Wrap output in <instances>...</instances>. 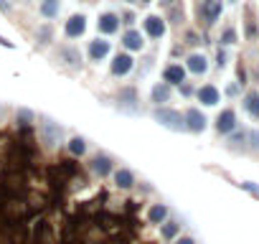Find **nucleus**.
I'll list each match as a JSON object with an SVG mask.
<instances>
[{"label":"nucleus","mask_w":259,"mask_h":244,"mask_svg":"<svg viewBox=\"0 0 259 244\" xmlns=\"http://www.w3.org/2000/svg\"><path fill=\"white\" fill-rule=\"evenodd\" d=\"M155 119L160 122L163 128H168V130H181V128H183V117H181V112H176V109L158 107V109H155Z\"/></svg>","instance_id":"f257e3e1"},{"label":"nucleus","mask_w":259,"mask_h":244,"mask_svg":"<svg viewBox=\"0 0 259 244\" xmlns=\"http://www.w3.org/2000/svg\"><path fill=\"white\" fill-rule=\"evenodd\" d=\"M41 138H44L46 145H56L61 140V128L56 125L54 119H44L41 122Z\"/></svg>","instance_id":"f03ea898"},{"label":"nucleus","mask_w":259,"mask_h":244,"mask_svg":"<svg viewBox=\"0 0 259 244\" xmlns=\"http://www.w3.org/2000/svg\"><path fill=\"white\" fill-rule=\"evenodd\" d=\"M133 71V56L130 54H117L114 61H112V74L114 76H124Z\"/></svg>","instance_id":"7ed1b4c3"},{"label":"nucleus","mask_w":259,"mask_h":244,"mask_svg":"<svg viewBox=\"0 0 259 244\" xmlns=\"http://www.w3.org/2000/svg\"><path fill=\"white\" fill-rule=\"evenodd\" d=\"M183 122H186V128L193 130V133H201V130L206 128V117H203L198 109H188L186 117H183Z\"/></svg>","instance_id":"20e7f679"},{"label":"nucleus","mask_w":259,"mask_h":244,"mask_svg":"<svg viewBox=\"0 0 259 244\" xmlns=\"http://www.w3.org/2000/svg\"><path fill=\"white\" fill-rule=\"evenodd\" d=\"M84 31H87V18L84 16H71L66 21V36L69 38H79Z\"/></svg>","instance_id":"39448f33"},{"label":"nucleus","mask_w":259,"mask_h":244,"mask_svg":"<svg viewBox=\"0 0 259 244\" xmlns=\"http://www.w3.org/2000/svg\"><path fill=\"white\" fill-rule=\"evenodd\" d=\"M145 31H148V36L160 38V36L165 33V23H163V18H158V16H148V18H145Z\"/></svg>","instance_id":"423d86ee"},{"label":"nucleus","mask_w":259,"mask_h":244,"mask_svg":"<svg viewBox=\"0 0 259 244\" xmlns=\"http://www.w3.org/2000/svg\"><path fill=\"white\" fill-rule=\"evenodd\" d=\"M163 79H165V84H183V79H186V69L178 66V64H173V66H168V69L163 71Z\"/></svg>","instance_id":"0eeeda50"},{"label":"nucleus","mask_w":259,"mask_h":244,"mask_svg":"<svg viewBox=\"0 0 259 244\" xmlns=\"http://www.w3.org/2000/svg\"><path fill=\"white\" fill-rule=\"evenodd\" d=\"M122 44H124L130 51H140V49L145 46V41H143V33H140V31H127V33L122 36Z\"/></svg>","instance_id":"6e6552de"},{"label":"nucleus","mask_w":259,"mask_h":244,"mask_svg":"<svg viewBox=\"0 0 259 244\" xmlns=\"http://www.w3.org/2000/svg\"><path fill=\"white\" fill-rule=\"evenodd\" d=\"M216 128H219V133H231V130L236 128V114H234L231 109L221 112V114H219V122H216Z\"/></svg>","instance_id":"1a4fd4ad"},{"label":"nucleus","mask_w":259,"mask_h":244,"mask_svg":"<svg viewBox=\"0 0 259 244\" xmlns=\"http://www.w3.org/2000/svg\"><path fill=\"white\" fill-rule=\"evenodd\" d=\"M109 54V41H92L89 44V56H92V61H102L104 56Z\"/></svg>","instance_id":"9d476101"},{"label":"nucleus","mask_w":259,"mask_h":244,"mask_svg":"<svg viewBox=\"0 0 259 244\" xmlns=\"http://www.w3.org/2000/svg\"><path fill=\"white\" fill-rule=\"evenodd\" d=\"M97 26H99V31H102V33H114V31L119 28V18H117L114 13H104V16L99 18V23H97Z\"/></svg>","instance_id":"9b49d317"},{"label":"nucleus","mask_w":259,"mask_h":244,"mask_svg":"<svg viewBox=\"0 0 259 244\" xmlns=\"http://www.w3.org/2000/svg\"><path fill=\"white\" fill-rule=\"evenodd\" d=\"M198 99H201L203 104H208V107H211V104H216V102H219V89H216V87H211V84H206V87H201V89H198Z\"/></svg>","instance_id":"f8f14e48"},{"label":"nucleus","mask_w":259,"mask_h":244,"mask_svg":"<svg viewBox=\"0 0 259 244\" xmlns=\"http://www.w3.org/2000/svg\"><path fill=\"white\" fill-rule=\"evenodd\" d=\"M114 181H117V186H119V188H130V186L135 183V176L130 173L127 168H119V171L114 173Z\"/></svg>","instance_id":"ddd939ff"},{"label":"nucleus","mask_w":259,"mask_h":244,"mask_svg":"<svg viewBox=\"0 0 259 244\" xmlns=\"http://www.w3.org/2000/svg\"><path fill=\"white\" fill-rule=\"evenodd\" d=\"M206 56H201V54H193V56H188V69L193 71V74H203L206 71Z\"/></svg>","instance_id":"4468645a"},{"label":"nucleus","mask_w":259,"mask_h":244,"mask_svg":"<svg viewBox=\"0 0 259 244\" xmlns=\"http://www.w3.org/2000/svg\"><path fill=\"white\" fill-rule=\"evenodd\" d=\"M59 54H61V59H66L69 66H81V54L76 49H61Z\"/></svg>","instance_id":"2eb2a0df"},{"label":"nucleus","mask_w":259,"mask_h":244,"mask_svg":"<svg viewBox=\"0 0 259 244\" xmlns=\"http://www.w3.org/2000/svg\"><path fill=\"white\" fill-rule=\"evenodd\" d=\"M94 171L104 178V176L112 171V160H109L107 155H97V158H94Z\"/></svg>","instance_id":"dca6fc26"},{"label":"nucleus","mask_w":259,"mask_h":244,"mask_svg":"<svg viewBox=\"0 0 259 244\" xmlns=\"http://www.w3.org/2000/svg\"><path fill=\"white\" fill-rule=\"evenodd\" d=\"M168 97H170V87L168 84H158L155 89H153V102H168Z\"/></svg>","instance_id":"f3484780"},{"label":"nucleus","mask_w":259,"mask_h":244,"mask_svg":"<svg viewBox=\"0 0 259 244\" xmlns=\"http://www.w3.org/2000/svg\"><path fill=\"white\" fill-rule=\"evenodd\" d=\"M165 216H168V206H160V204H158V206H153V209H150V214H148V219H150L153 224H160Z\"/></svg>","instance_id":"a211bd4d"},{"label":"nucleus","mask_w":259,"mask_h":244,"mask_svg":"<svg viewBox=\"0 0 259 244\" xmlns=\"http://www.w3.org/2000/svg\"><path fill=\"white\" fill-rule=\"evenodd\" d=\"M41 13L46 18H54L59 13V0H44V6H41Z\"/></svg>","instance_id":"6ab92c4d"},{"label":"nucleus","mask_w":259,"mask_h":244,"mask_svg":"<svg viewBox=\"0 0 259 244\" xmlns=\"http://www.w3.org/2000/svg\"><path fill=\"white\" fill-rule=\"evenodd\" d=\"M69 150H71L74 155H84V150H87V143H84V138H74V140L69 143Z\"/></svg>","instance_id":"aec40b11"},{"label":"nucleus","mask_w":259,"mask_h":244,"mask_svg":"<svg viewBox=\"0 0 259 244\" xmlns=\"http://www.w3.org/2000/svg\"><path fill=\"white\" fill-rule=\"evenodd\" d=\"M219 13H221V3H208V6H206V18H208V23H213Z\"/></svg>","instance_id":"412c9836"},{"label":"nucleus","mask_w":259,"mask_h":244,"mask_svg":"<svg viewBox=\"0 0 259 244\" xmlns=\"http://www.w3.org/2000/svg\"><path fill=\"white\" fill-rule=\"evenodd\" d=\"M246 109H249L254 117H259V97H256V94H249V97H246Z\"/></svg>","instance_id":"4be33fe9"},{"label":"nucleus","mask_w":259,"mask_h":244,"mask_svg":"<svg viewBox=\"0 0 259 244\" xmlns=\"http://www.w3.org/2000/svg\"><path fill=\"white\" fill-rule=\"evenodd\" d=\"M176 234H178V224H176V221H168V224L163 226V236H165V239H173Z\"/></svg>","instance_id":"5701e85b"},{"label":"nucleus","mask_w":259,"mask_h":244,"mask_svg":"<svg viewBox=\"0 0 259 244\" xmlns=\"http://www.w3.org/2000/svg\"><path fill=\"white\" fill-rule=\"evenodd\" d=\"M224 44H234V31H226L224 33Z\"/></svg>","instance_id":"b1692460"},{"label":"nucleus","mask_w":259,"mask_h":244,"mask_svg":"<svg viewBox=\"0 0 259 244\" xmlns=\"http://www.w3.org/2000/svg\"><path fill=\"white\" fill-rule=\"evenodd\" d=\"M176 244H196V241H193V239H191V236H183V239H178V241H176Z\"/></svg>","instance_id":"393cba45"},{"label":"nucleus","mask_w":259,"mask_h":244,"mask_svg":"<svg viewBox=\"0 0 259 244\" xmlns=\"http://www.w3.org/2000/svg\"><path fill=\"white\" fill-rule=\"evenodd\" d=\"M0 8H3V11H8V8H11V0H0Z\"/></svg>","instance_id":"a878e982"},{"label":"nucleus","mask_w":259,"mask_h":244,"mask_svg":"<svg viewBox=\"0 0 259 244\" xmlns=\"http://www.w3.org/2000/svg\"><path fill=\"white\" fill-rule=\"evenodd\" d=\"M251 140H254V148H259V133H251Z\"/></svg>","instance_id":"bb28decb"}]
</instances>
